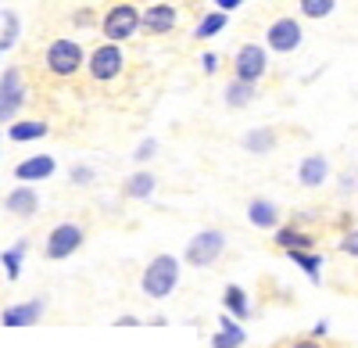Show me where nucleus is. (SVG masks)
<instances>
[{"label":"nucleus","instance_id":"obj_1","mask_svg":"<svg viewBox=\"0 0 358 348\" xmlns=\"http://www.w3.org/2000/svg\"><path fill=\"white\" fill-rule=\"evenodd\" d=\"M176 284H179V258L176 255H155L147 263V270L140 273V291L155 302L169 298L176 291Z\"/></svg>","mask_w":358,"mask_h":348},{"label":"nucleus","instance_id":"obj_2","mask_svg":"<svg viewBox=\"0 0 358 348\" xmlns=\"http://www.w3.org/2000/svg\"><path fill=\"white\" fill-rule=\"evenodd\" d=\"M140 29H143V11H140L136 4H129V0H122V4H111V8L101 15V33H104V40H111V43L133 40Z\"/></svg>","mask_w":358,"mask_h":348},{"label":"nucleus","instance_id":"obj_3","mask_svg":"<svg viewBox=\"0 0 358 348\" xmlns=\"http://www.w3.org/2000/svg\"><path fill=\"white\" fill-rule=\"evenodd\" d=\"M43 62H47L50 76H57V79H72V76L86 65V47H83L79 40L57 36V40H50V43H47Z\"/></svg>","mask_w":358,"mask_h":348},{"label":"nucleus","instance_id":"obj_4","mask_svg":"<svg viewBox=\"0 0 358 348\" xmlns=\"http://www.w3.org/2000/svg\"><path fill=\"white\" fill-rule=\"evenodd\" d=\"M25 101H29V90H25L22 65H8L0 72V126L15 123L25 108Z\"/></svg>","mask_w":358,"mask_h":348},{"label":"nucleus","instance_id":"obj_5","mask_svg":"<svg viewBox=\"0 0 358 348\" xmlns=\"http://www.w3.org/2000/svg\"><path fill=\"white\" fill-rule=\"evenodd\" d=\"M122 69H126V54L111 40L97 43L94 50H90V57H86V72H90L94 83H115L118 76H122Z\"/></svg>","mask_w":358,"mask_h":348},{"label":"nucleus","instance_id":"obj_6","mask_svg":"<svg viewBox=\"0 0 358 348\" xmlns=\"http://www.w3.org/2000/svg\"><path fill=\"white\" fill-rule=\"evenodd\" d=\"M226 251V234L222 230H201V234H194V241L187 244V263L194 270H204V266H215L219 258Z\"/></svg>","mask_w":358,"mask_h":348},{"label":"nucleus","instance_id":"obj_7","mask_svg":"<svg viewBox=\"0 0 358 348\" xmlns=\"http://www.w3.org/2000/svg\"><path fill=\"white\" fill-rule=\"evenodd\" d=\"M86 241V230L79 223H57L50 234H47V244H43V255L50 258V263H62V258L76 255Z\"/></svg>","mask_w":358,"mask_h":348},{"label":"nucleus","instance_id":"obj_8","mask_svg":"<svg viewBox=\"0 0 358 348\" xmlns=\"http://www.w3.org/2000/svg\"><path fill=\"white\" fill-rule=\"evenodd\" d=\"M301 40H305V29H301L297 18H276L265 29V43L276 54H294L297 47H301Z\"/></svg>","mask_w":358,"mask_h":348},{"label":"nucleus","instance_id":"obj_9","mask_svg":"<svg viewBox=\"0 0 358 348\" xmlns=\"http://www.w3.org/2000/svg\"><path fill=\"white\" fill-rule=\"evenodd\" d=\"M268 69V54L258 43H244L241 50L233 54V79H244V83H258Z\"/></svg>","mask_w":358,"mask_h":348},{"label":"nucleus","instance_id":"obj_10","mask_svg":"<svg viewBox=\"0 0 358 348\" xmlns=\"http://www.w3.org/2000/svg\"><path fill=\"white\" fill-rule=\"evenodd\" d=\"M54 169H57V162L50 155H29L15 165V180L18 183H40V180L54 176Z\"/></svg>","mask_w":358,"mask_h":348},{"label":"nucleus","instance_id":"obj_11","mask_svg":"<svg viewBox=\"0 0 358 348\" xmlns=\"http://www.w3.org/2000/svg\"><path fill=\"white\" fill-rule=\"evenodd\" d=\"M176 22H179V11L172 4H151V8H143V33H151V36L172 33Z\"/></svg>","mask_w":358,"mask_h":348},{"label":"nucleus","instance_id":"obj_12","mask_svg":"<svg viewBox=\"0 0 358 348\" xmlns=\"http://www.w3.org/2000/svg\"><path fill=\"white\" fill-rule=\"evenodd\" d=\"M4 209H8L11 216H18V219H33V216L40 212V194L29 187V183H18V187L4 197Z\"/></svg>","mask_w":358,"mask_h":348},{"label":"nucleus","instance_id":"obj_13","mask_svg":"<svg viewBox=\"0 0 358 348\" xmlns=\"http://www.w3.org/2000/svg\"><path fill=\"white\" fill-rule=\"evenodd\" d=\"M43 320V302L33 298V302H18V305H8L0 312V323L4 327H33Z\"/></svg>","mask_w":358,"mask_h":348},{"label":"nucleus","instance_id":"obj_14","mask_svg":"<svg viewBox=\"0 0 358 348\" xmlns=\"http://www.w3.org/2000/svg\"><path fill=\"white\" fill-rule=\"evenodd\" d=\"M276 248L283 251H315V234H308V230L301 226H280L276 230Z\"/></svg>","mask_w":358,"mask_h":348},{"label":"nucleus","instance_id":"obj_15","mask_svg":"<svg viewBox=\"0 0 358 348\" xmlns=\"http://www.w3.org/2000/svg\"><path fill=\"white\" fill-rule=\"evenodd\" d=\"M326 176H330V162H326V155H308L301 165H297V183L301 187H322Z\"/></svg>","mask_w":358,"mask_h":348},{"label":"nucleus","instance_id":"obj_16","mask_svg":"<svg viewBox=\"0 0 358 348\" xmlns=\"http://www.w3.org/2000/svg\"><path fill=\"white\" fill-rule=\"evenodd\" d=\"M248 334L241 327V320H233V316L226 312L222 320H219V334L212 337V348H244Z\"/></svg>","mask_w":358,"mask_h":348},{"label":"nucleus","instance_id":"obj_17","mask_svg":"<svg viewBox=\"0 0 358 348\" xmlns=\"http://www.w3.org/2000/svg\"><path fill=\"white\" fill-rule=\"evenodd\" d=\"M222 309L233 316V320H251V298H248V291L241 284H229L226 291H222Z\"/></svg>","mask_w":358,"mask_h":348},{"label":"nucleus","instance_id":"obj_18","mask_svg":"<svg viewBox=\"0 0 358 348\" xmlns=\"http://www.w3.org/2000/svg\"><path fill=\"white\" fill-rule=\"evenodd\" d=\"M248 219H251L258 230H276V226H280V209H276L268 197H255L251 205H248Z\"/></svg>","mask_w":358,"mask_h":348},{"label":"nucleus","instance_id":"obj_19","mask_svg":"<svg viewBox=\"0 0 358 348\" xmlns=\"http://www.w3.org/2000/svg\"><path fill=\"white\" fill-rule=\"evenodd\" d=\"M47 133H50V126H47L43 119H15V123L8 126V137H11L15 144L40 140V137H47Z\"/></svg>","mask_w":358,"mask_h":348},{"label":"nucleus","instance_id":"obj_20","mask_svg":"<svg viewBox=\"0 0 358 348\" xmlns=\"http://www.w3.org/2000/svg\"><path fill=\"white\" fill-rule=\"evenodd\" d=\"M255 97H258V86L255 83H244V79H229L226 90H222V101L229 108H248Z\"/></svg>","mask_w":358,"mask_h":348},{"label":"nucleus","instance_id":"obj_21","mask_svg":"<svg viewBox=\"0 0 358 348\" xmlns=\"http://www.w3.org/2000/svg\"><path fill=\"white\" fill-rule=\"evenodd\" d=\"M229 25V11H208L197 25H194V40H212V36H219L222 29Z\"/></svg>","mask_w":358,"mask_h":348},{"label":"nucleus","instance_id":"obj_22","mask_svg":"<svg viewBox=\"0 0 358 348\" xmlns=\"http://www.w3.org/2000/svg\"><path fill=\"white\" fill-rule=\"evenodd\" d=\"M155 187H158V180H155V172H133V176L122 183V194L126 197H136V201H143V197H151L155 194Z\"/></svg>","mask_w":358,"mask_h":348},{"label":"nucleus","instance_id":"obj_23","mask_svg":"<svg viewBox=\"0 0 358 348\" xmlns=\"http://www.w3.org/2000/svg\"><path fill=\"white\" fill-rule=\"evenodd\" d=\"M244 148H248L251 155H265V151H273V148H276V130H268V126L251 130V133L244 137Z\"/></svg>","mask_w":358,"mask_h":348},{"label":"nucleus","instance_id":"obj_24","mask_svg":"<svg viewBox=\"0 0 358 348\" xmlns=\"http://www.w3.org/2000/svg\"><path fill=\"white\" fill-rule=\"evenodd\" d=\"M25 251H29V241H18V244H11L4 255H0V263H4V273H8V280H18Z\"/></svg>","mask_w":358,"mask_h":348},{"label":"nucleus","instance_id":"obj_25","mask_svg":"<svg viewBox=\"0 0 358 348\" xmlns=\"http://www.w3.org/2000/svg\"><path fill=\"white\" fill-rule=\"evenodd\" d=\"M337 11V0H301V15L308 22H322Z\"/></svg>","mask_w":358,"mask_h":348},{"label":"nucleus","instance_id":"obj_26","mask_svg":"<svg viewBox=\"0 0 358 348\" xmlns=\"http://www.w3.org/2000/svg\"><path fill=\"white\" fill-rule=\"evenodd\" d=\"M18 33H22V22H18V15H15V11H4V33H0V54L11 50V47L18 43Z\"/></svg>","mask_w":358,"mask_h":348},{"label":"nucleus","instance_id":"obj_27","mask_svg":"<svg viewBox=\"0 0 358 348\" xmlns=\"http://www.w3.org/2000/svg\"><path fill=\"white\" fill-rule=\"evenodd\" d=\"M287 255H290V263H297V266L308 273V280L319 284V266H322V258H319L315 251H287Z\"/></svg>","mask_w":358,"mask_h":348},{"label":"nucleus","instance_id":"obj_28","mask_svg":"<svg viewBox=\"0 0 358 348\" xmlns=\"http://www.w3.org/2000/svg\"><path fill=\"white\" fill-rule=\"evenodd\" d=\"M155 155H158V140H155V137H147V140L140 144V148H136V155H133V158H136V162H151Z\"/></svg>","mask_w":358,"mask_h":348},{"label":"nucleus","instance_id":"obj_29","mask_svg":"<svg viewBox=\"0 0 358 348\" xmlns=\"http://www.w3.org/2000/svg\"><path fill=\"white\" fill-rule=\"evenodd\" d=\"M341 251H344V255H351V258H358V226H355V230H348V234L341 237Z\"/></svg>","mask_w":358,"mask_h":348},{"label":"nucleus","instance_id":"obj_30","mask_svg":"<svg viewBox=\"0 0 358 348\" xmlns=\"http://www.w3.org/2000/svg\"><path fill=\"white\" fill-rule=\"evenodd\" d=\"M69 176H72V183H90V180H94V169H86V165H72Z\"/></svg>","mask_w":358,"mask_h":348},{"label":"nucleus","instance_id":"obj_31","mask_svg":"<svg viewBox=\"0 0 358 348\" xmlns=\"http://www.w3.org/2000/svg\"><path fill=\"white\" fill-rule=\"evenodd\" d=\"M72 25H79V29H86V25H94V11H90V8L76 11V15H72Z\"/></svg>","mask_w":358,"mask_h":348},{"label":"nucleus","instance_id":"obj_32","mask_svg":"<svg viewBox=\"0 0 358 348\" xmlns=\"http://www.w3.org/2000/svg\"><path fill=\"white\" fill-rule=\"evenodd\" d=\"M201 69H204V72H208V76H212V72H215V69H219V57H215V54H212V50H208V54H201Z\"/></svg>","mask_w":358,"mask_h":348},{"label":"nucleus","instance_id":"obj_33","mask_svg":"<svg viewBox=\"0 0 358 348\" xmlns=\"http://www.w3.org/2000/svg\"><path fill=\"white\" fill-rule=\"evenodd\" d=\"M290 348H322V344H319V337H312V334H308V337H297Z\"/></svg>","mask_w":358,"mask_h":348},{"label":"nucleus","instance_id":"obj_34","mask_svg":"<svg viewBox=\"0 0 358 348\" xmlns=\"http://www.w3.org/2000/svg\"><path fill=\"white\" fill-rule=\"evenodd\" d=\"M212 4H215L219 11H236V8L244 4V0H212Z\"/></svg>","mask_w":358,"mask_h":348},{"label":"nucleus","instance_id":"obj_35","mask_svg":"<svg viewBox=\"0 0 358 348\" xmlns=\"http://www.w3.org/2000/svg\"><path fill=\"white\" fill-rule=\"evenodd\" d=\"M326 327H330V323H326V320H319V323L312 327V337H326Z\"/></svg>","mask_w":358,"mask_h":348},{"label":"nucleus","instance_id":"obj_36","mask_svg":"<svg viewBox=\"0 0 358 348\" xmlns=\"http://www.w3.org/2000/svg\"><path fill=\"white\" fill-rule=\"evenodd\" d=\"M118 327H140V320H136V316H122V320H118Z\"/></svg>","mask_w":358,"mask_h":348}]
</instances>
